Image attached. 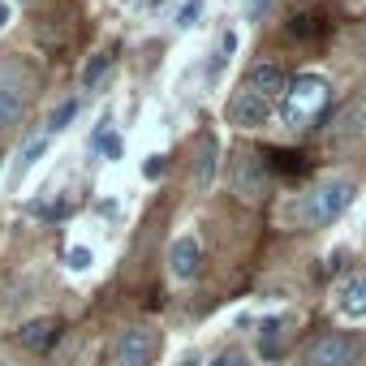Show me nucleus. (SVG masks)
<instances>
[{
	"label": "nucleus",
	"mask_w": 366,
	"mask_h": 366,
	"mask_svg": "<svg viewBox=\"0 0 366 366\" xmlns=\"http://www.w3.org/2000/svg\"><path fill=\"white\" fill-rule=\"evenodd\" d=\"M357 357H362V366H366V340H362V349H357Z\"/></svg>",
	"instance_id": "obj_26"
},
{
	"label": "nucleus",
	"mask_w": 366,
	"mask_h": 366,
	"mask_svg": "<svg viewBox=\"0 0 366 366\" xmlns=\"http://www.w3.org/2000/svg\"><path fill=\"white\" fill-rule=\"evenodd\" d=\"M56 336H61V319H56V315L26 319V323L18 327V345L31 349V353H48V349L56 345Z\"/></svg>",
	"instance_id": "obj_9"
},
{
	"label": "nucleus",
	"mask_w": 366,
	"mask_h": 366,
	"mask_svg": "<svg viewBox=\"0 0 366 366\" xmlns=\"http://www.w3.org/2000/svg\"><path fill=\"white\" fill-rule=\"evenodd\" d=\"M142 177H147V181H155V177H164V155H151V159L142 164Z\"/></svg>",
	"instance_id": "obj_22"
},
{
	"label": "nucleus",
	"mask_w": 366,
	"mask_h": 366,
	"mask_svg": "<svg viewBox=\"0 0 366 366\" xmlns=\"http://www.w3.org/2000/svg\"><path fill=\"white\" fill-rule=\"evenodd\" d=\"M336 306H340V315H349V319H366V272H353L349 280H340Z\"/></svg>",
	"instance_id": "obj_13"
},
{
	"label": "nucleus",
	"mask_w": 366,
	"mask_h": 366,
	"mask_svg": "<svg viewBox=\"0 0 366 366\" xmlns=\"http://www.w3.org/2000/svg\"><path fill=\"white\" fill-rule=\"evenodd\" d=\"M0 366H14V362H5V357H0Z\"/></svg>",
	"instance_id": "obj_27"
},
{
	"label": "nucleus",
	"mask_w": 366,
	"mask_h": 366,
	"mask_svg": "<svg viewBox=\"0 0 366 366\" xmlns=\"http://www.w3.org/2000/svg\"><path fill=\"white\" fill-rule=\"evenodd\" d=\"M220 172V142L212 129L199 134V151H194V190H212Z\"/></svg>",
	"instance_id": "obj_10"
},
{
	"label": "nucleus",
	"mask_w": 366,
	"mask_h": 366,
	"mask_svg": "<svg viewBox=\"0 0 366 366\" xmlns=\"http://www.w3.org/2000/svg\"><path fill=\"white\" fill-rule=\"evenodd\" d=\"M272 9V0H250V18H259V14H267Z\"/></svg>",
	"instance_id": "obj_23"
},
{
	"label": "nucleus",
	"mask_w": 366,
	"mask_h": 366,
	"mask_svg": "<svg viewBox=\"0 0 366 366\" xmlns=\"http://www.w3.org/2000/svg\"><path fill=\"white\" fill-rule=\"evenodd\" d=\"M74 112H78V104H74V99H65V104H61V108H56V112L48 117V134H56V129H65V125L74 121Z\"/></svg>",
	"instance_id": "obj_18"
},
{
	"label": "nucleus",
	"mask_w": 366,
	"mask_h": 366,
	"mask_svg": "<svg viewBox=\"0 0 366 366\" xmlns=\"http://www.w3.org/2000/svg\"><path fill=\"white\" fill-rule=\"evenodd\" d=\"M108 69H112V52H95V56L82 65V91H95V86H104Z\"/></svg>",
	"instance_id": "obj_15"
},
{
	"label": "nucleus",
	"mask_w": 366,
	"mask_h": 366,
	"mask_svg": "<svg viewBox=\"0 0 366 366\" xmlns=\"http://www.w3.org/2000/svg\"><path fill=\"white\" fill-rule=\"evenodd\" d=\"M357 138H366V91L349 95V99L332 112V121H327V142H332V147H349V142H357Z\"/></svg>",
	"instance_id": "obj_5"
},
{
	"label": "nucleus",
	"mask_w": 366,
	"mask_h": 366,
	"mask_svg": "<svg viewBox=\"0 0 366 366\" xmlns=\"http://www.w3.org/2000/svg\"><path fill=\"white\" fill-rule=\"evenodd\" d=\"M353 203V181L349 177H332V181H319L315 190L297 194V203L289 207L293 224L297 229H327L332 220H340Z\"/></svg>",
	"instance_id": "obj_1"
},
{
	"label": "nucleus",
	"mask_w": 366,
	"mask_h": 366,
	"mask_svg": "<svg viewBox=\"0 0 366 366\" xmlns=\"http://www.w3.org/2000/svg\"><path fill=\"white\" fill-rule=\"evenodd\" d=\"M199 18H203V0H186V5L177 9V31H190Z\"/></svg>",
	"instance_id": "obj_17"
},
{
	"label": "nucleus",
	"mask_w": 366,
	"mask_h": 366,
	"mask_svg": "<svg viewBox=\"0 0 366 366\" xmlns=\"http://www.w3.org/2000/svg\"><path fill=\"white\" fill-rule=\"evenodd\" d=\"M44 151H48V134L31 138V142L22 147V155H18V168H14V172H18V177H22V172H31V168H35V159H39Z\"/></svg>",
	"instance_id": "obj_16"
},
{
	"label": "nucleus",
	"mask_w": 366,
	"mask_h": 366,
	"mask_svg": "<svg viewBox=\"0 0 366 366\" xmlns=\"http://www.w3.org/2000/svg\"><path fill=\"white\" fill-rule=\"evenodd\" d=\"M199 263H203V242L194 233H181L168 246V272H172V280H194Z\"/></svg>",
	"instance_id": "obj_7"
},
{
	"label": "nucleus",
	"mask_w": 366,
	"mask_h": 366,
	"mask_svg": "<svg viewBox=\"0 0 366 366\" xmlns=\"http://www.w3.org/2000/svg\"><path fill=\"white\" fill-rule=\"evenodd\" d=\"M285 69L280 65H272V61H254L250 69H246V91H254V95H263V99H276V95H285Z\"/></svg>",
	"instance_id": "obj_12"
},
{
	"label": "nucleus",
	"mask_w": 366,
	"mask_h": 366,
	"mask_svg": "<svg viewBox=\"0 0 366 366\" xmlns=\"http://www.w3.org/2000/svg\"><path fill=\"white\" fill-rule=\"evenodd\" d=\"M233 52H237V35H233V31H224V35H220V44H216V69H220Z\"/></svg>",
	"instance_id": "obj_19"
},
{
	"label": "nucleus",
	"mask_w": 366,
	"mask_h": 366,
	"mask_svg": "<svg viewBox=\"0 0 366 366\" xmlns=\"http://www.w3.org/2000/svg\"><path fill=\"white\" fill-rule=\"evenodd\" d=\"M159 345H164V340H159L155 327L134 323V327H125V332L112 336V345H108V362H112V366H151L155 353H159Z\"/></svg>",
	"instance_id": "obj_3"
},
{
	"label": "nucleus",
	"mask_w": 366,
	"mask_h": 366,
	"mask_svg": "<svg viewBox=\"0 0 366 366\" xmlns=\"http://www.w3.org/2000/svg\"><path fill=\"white\" fill-rule=\"evenodd\" d=\"M327 104H332V86H327V78H319V74H302L297 82L285 86V108H280V112H285V121L297 129V125L319 121Z\"/></svg>",
	"instance_id": "obj_2"
},
{
	"label": "nucleus",
	"mask_w": 366,
	"mask_h": 366,
	"mask_svg": "<svg viewBox=\"0 0 366 366\" xmlns=\"http://www.w3.org/2000/svg\"><path fill=\"white\" fill-rule=\"evenodd\" d=\"M5 22H9V5L0 0V31H5Z\"/></svg>",
	"instance_id": "obj_25"
},
{
	"label": "nucleus",
	"mask_w": 366,
	"mask_h": 366,
	"mask_svg": "<svg viewBox=\"0 0 366 366\" xmlns=\"http://www.w3.org/2000/svg\"><path fill=\"white\" fill-rule=\"evenodd\" d=\"M259 353L267 362L285 357V319H263V327H259Z\"/></svg>",
	"instance_id": "obj_14"
},
{
	"label": "nucleus",
	"mask_w": 366,
	"mask_h": 366,
	"mask_svg": "<svg viewBox=\"0 0 366 366\" xmlns=\"http://www.w3.org/2000/svg\"><path fill=\"white\" fill-rule=\"evenodd\" d=\"M212 366H250V357H246L242 349H224V353H216Z\"/></svg>",
	"instance_id": "obj_21"
},
{
	"label": "nucleus",
	"mask_w": 366,
	"mask_h": 366,
	"mask_svg": "<svg viewBox=\"0 0 366 366\" xmlns=\"http://www.w3.org/2000/svg\"><path fill=\"white\" fill-rule=\"evenodd\" d=\"M263 186H267V164L246 151V155L233 164V190H237L246 203H254V199L263 194Z\"/></svg>",
	"instance_id": "obj_8"
},
{
	"label": "nucleus",
	"mask_w": 366,
	"mask_h": 366,
	"mask_svg": "<svg viewBox=\"0 0 366 366\" xmlns=\"http://www.w3.org/2000/svg\"><path fill=\"white\" fill-rule=\"evenodd\" d=\"M181 366H203V357L199 353H186V357H181Z\"/></svg>",
	"instance_id": "obj_24"
},
{
	"label": "nucleus",
	"mask_w": 366,
	"mask_h": 366,
	"mask_svg": "<svg viewBox=\"0 0 366 366\" xmlns=\"http://www.w3.org/2000/svg\"><path fill=\"white\" fill-rule=\"evenodd\" d=\"M224 121L229 125H237V129H263L267 121H272V99H263V95H254V91H233L229 95V104H224Z\"/></svg>",
	"instance_id": "obj_6"
},
{
	"label": "nucleus",
	"mask_w": 366,
	"mask_h": 366,
	"mask_svg": "<svg viewBox=\"0 0 366 366\" xmlns=\"http://www.w3.org/2000/svg\"><path fill=\"white\" fill-rule=\"evenodd\" d=\"M26 99H31V91H26L22 82L5 78V69H0V134H5V129H14V125L22 121V112H26Z\"/></svg>",
	"instance_id": "obj_11"
},
{
	"label": "nucleus",
	"mask_w": 366,
	"mask_h": 366,
	"mask_svg": "<svg viewBox=\"0 0 366 366\" xmlns=\"http://www.w3.org/2000/svg\"><path fill=\"white\" fill-rule=\"evenodd\" d=\"M91 263H95V254H91L86 246H74V250H69V267H74V272H86Z\"/></svg>",
	"instance_id": "obj_20"
},
{
	"label": "nucleus",
	"mask_w": 366,
	"mask_h": 366,
	"mask_svg": "<svg viewBox=\"0 0 366 366\" xmlns=\"http://www.w3.org/2000/svg\"><path fill=\"white\" fill-rule=\"evenodd\" d=\"M357 349L362 340L353 332H319L306 345L302 366H357Z\"/></svg>",
	"instance_id": "obj_4"
}]
</instances>
